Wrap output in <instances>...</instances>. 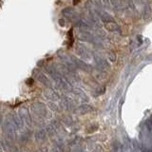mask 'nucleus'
<instances>
[{
    "mask_svg": "<svg viewBox=\"0 0 152 152\" xmlns=\"http://www.w3.org/2000/svg\"><path fill=\"white\" fill-rule=\"evenodd\" d=\"M2 128H3L5 135H6L8 139H10L11 141H14V139H15V132L17 129L13 125V123L11 119V116L5 119V121L3 122Z\"/></svg>",
    "mask_w": 152,
    "mask_h": 152,
    "instance_id": "1",
    "label": "nucleus"
},
{
    "mask_svg": "<svg viewBox=\"0 0 152 152\" xmlns=\"http://www.w3.org/2000/svg\"><path fill=\"white\" fill-rule=\"evenodd\" d=\"M31 110L33 114L40 118H50L51 115L48 110L46 104L41 102H35L31 104Z\"/></svg>",
    "mask_w": 152,
    "mask_h": 152,
    "instance_id": "2",
    "label": "nucleus"
},
{
    "mask_svg": "<svg viewBox=\"0 0 152 152\" xmlns=\"http://www.w3.org/2000/svg\"><path fill=\"white\" fill-rule=\"evenodd\" d=\"M18 114H19V116L21 117L23 122L25 123V125H27L28 127H31L32 126L31 115L30 114V111H28V108L27 107H22L19 108Z\"/></svg>",
    "mask_w": 152,
    "mask_h": 152,
    "instance_id": "3",
    "label": "nucleus"
},
{
    "mask_svg": "<svg viewBox=\"0 0 152 152\" xmlns=\"http://www.w3.org/2000/svg\"><path fill=\"white\" fill-rule=\"evenodd\" d=\"M11 119L13 123L14 126L17 130H22L24 128V126H25V123L23 122V120L21 119V117L19 116V114L16 112H13L11 114Z\"/></svg>",
    "mask_w": 152,
    "mask_h": 152,
    "instance_id": "4",
    "label": "nucleus"
},
{
    "mask_svg": "<svg viewBox=\"0 0 152 152\" xmlns=\"http://www.w3.org/2000/svg\"><path fill=\"white\" fill-rule=\"evenodd\" d=\"M35 77H36V79L39 81L41 84L44 85L45 87L49 88H51V87H52L51 82L50 81V79L48 78L47 75H45L43 72H40V71H37V72L35 73Z\"/></svg>",
    "mask_w": 152,
    "mask_h": 152,
    "instance_id": "5",
    "label": "nucleus"
},
{
    "mask_svg": "<svg viewBox=\"0 0 152 152\" xmlns=\"http://www.w3.org/2000/svg\"><path fill=\"white\" fill-rule=\"evenodd\" d=\"M44 95L47 99H49L50 101H57L59 99V95L56 91L52 90L51 88H48L44 91Z\"/></svg>",
    "mask_w": 152,
    "mask_h": 152,
    "instance_id": "6",
    "label": "nucleus"
},
{
    "mask_svg": "<svg viewBox=\"0 0 152 152\" xmlns=\"http://www.w3.org/2000/svg\"><path fill=\"white\" fill-rule=\"evenodd\" d=\"M34 137L37 142H43V141H45L47 138V132L46 130L42 129V128H38L34 133Z\"/></svg>",
    "mask_w": 152,
    "mask_h": 152,
    "instance_id": "7",
    "label": "nucleus"
},
{
    "mask_svg": "<svg viewBox=\"0 0 152 152\" xmlns=\"http://www.w3.org/2000/svg\"><path fill=\"white\" fill-rule=\"evenodd\" d=\"M46 132H47V134L49 135V136H51L52 134L54 133V128L52 126H47V129H46Z\"/></svg>",
    "mask_w": 152,
    "mask_h": 152,
    "instance_id": "8",
    "label": "nucleus"
},
{
    "mask_svg": "<svg viewBox=\"0 0 152 152\" xmlns=\"http://www.w3.org/2000/svg\"><path fill=\"white\" fill-rule=\"evenodd\" d=\"M48 106H49L50 108L52 109V110H58V107H57V106L53 102H50L49 104H48Z\"/></svg>",
    "mask_w": 152,
    "mask_h": 152,
    "instance_id": "9",
    "label": "nucleus"
},
{
    "mask_svg": "<svg viewBox=\"0 0 152 152\" xmlns=\"http://www.w3.org/2000/svg\"><path fill=\"white\" fill-rule=\"evenodd\" d=\"M2 123H3V117L1 114H0V126H2Z\"/></svg>",
    "mask_w": 152,
    "mask_h": 152,
    "instance_id": "10",
    "label": "nucleus"
},
{
    "mask_svg": "<svg viewBox=\"0 0 152 152\" xmlns=\"http://www.w3.org/2000/svg\"><path fill=\"white\" fill-rule=\"evenodd\" d=\"M40 152H48V149L44 147V148H41L40 149Z\"/></svg>",
    "mask_w": 152,
    "mask_h": 152,
    "instance_id": "11",
    "label": "nucleus"
},
{
    "mask_svg": "<svg viewBox=\"0 0 152 152\" xmlns=\"http://www.w3.org/2000/svg\"><path fill=\"white\" fill-rule=\"evenodd\" d=\"M22 152H28V151H22Z\"/></svg>",
    "mask_w": 152,
    "mask_h": 152,
    "instance_id": "12",
    "label": "nucleus"
}]
</instances>
